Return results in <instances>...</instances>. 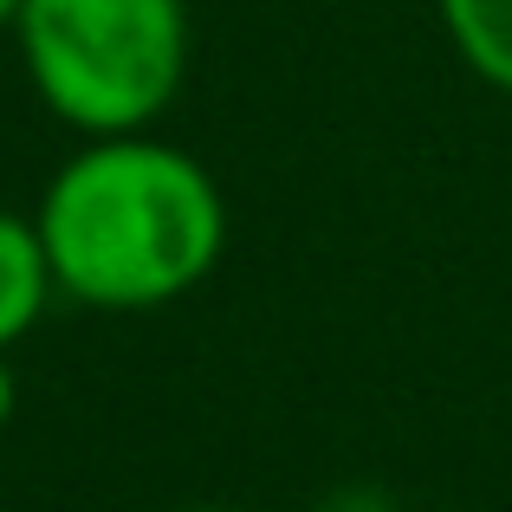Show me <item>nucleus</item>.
Masks as SVG:
<instances>
[{
	"instance_id": "nucleus-8",
	"label": "nucleus",
	"mask_w": 512,
	"mask_h": 512,
	"mask_svg": "<svg viewBox=\"0 0 512 512\" xmlns=\"http://www.w3.org/2000/svg\"><path fill=\"white\" fill-rule=\"evenodd\" d=\"M169 512H234V506H169Z\"/></svg>"
},
{
	"instance_id": "nucleus-4",
	"label": "nucleus",
	"mask_w": 512,
	"mask_h": 512,
	"mask_svg": "<svg viewBox=\"0 0 512 512\" xmlns=\"http://www.w3.org/2000/svg\"><path fill=\"white\" fill-rule=\"evenodd\" d=\"M435 7L461 65L512 98V0H435Z\"/></svg>"
},
{
	"instance_id": "nucleus-7",
	"label": "nucleus",
	"mask_w": 512,
	"mask_h": 512,
	"mask_svg": "<svg viewBox=\"0 0 512 512\" xmlns=\"http://www.w3.org/2000/svg\"><path fill=\"white\" fill-rule=\"evenodd\" d=\"M20 7H26V0H0V33H13V20H20Z\"/></svg>"
},
{
	"instance_id": "nucleus-1",
	"label": "nucleus",
	"mask_w": 512,
	"mask_h": 512,
	"mask_svg": "<svg viewBox=\"0 0 512 512\" xmlns=\"http://www.w3.org/2000/svg\"><path fill=\"white\" fill-rule=\"evenodd\" d=\"M33 221L59 299L91 312H163L227 253L221 182L150 130L85 137L39 188Z\"/></svg>"
},
{
	"instance_id": "nucleus-2",
	"label": "nucleus",
	"mask_w": 512,
	"mask_h": 512,
	"mask_svg": "<svg viewBox=\"0 0 512 512\" xmlns=\"http://www.w3.org/2000/svg\"><path fill=\"white\" fill-rule=\"evenodd\" d=\"M26 78L78 137L150 130L188 78V0H26Z\"/></svg>"
},
{
	"instance_id": "nucleus-3",
	"label": "nucleus",
	"mask_w": 512,
	"mask_h": 512,
	"mask_svg": "<svg viewBox=\"0 0 512 512\" xmlns=\"http://www.w3.org/2000/svg\"><path fill=\"white\" fill-rule=\"evenodd\" d=\"M52 299H59V279H52L39 221L0 208V350L20 344L26 331L46 318Z\"/></svg>"
},
{
	"instance_id": "nucleus-5",
	"label": "nucleus",
	"mask_w": 512,
	"mask_h": 512,
	"mask_svg": "<svg viewBox=\"0 0 512 512\" xmlns=\"http://www.w3.org/2000/svg\"><path fill=\"white\" fill-rule=\"evenodd\" d=\"M318 512H396V506H389V493H376V487H338Z\"/></svg>"
},
{
	"instance_id": "nucleus-6",
	"label": "nucleus",
	"mask_w": 512,
	"mask_h": 512,
	"mask_svg": "<svg viewBox=\"0 0 512 512\" xmlns=\"http://www.w3.org/2000/svg\"><path fill=\"white\" fill-rule=\"evenodd\" d=\"M13 402H20V383H13V363H7V350H0V428L13 422Z\"/></svg>"
}]
</instances>
